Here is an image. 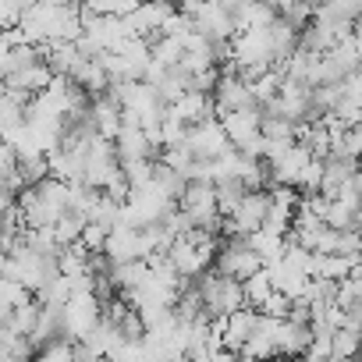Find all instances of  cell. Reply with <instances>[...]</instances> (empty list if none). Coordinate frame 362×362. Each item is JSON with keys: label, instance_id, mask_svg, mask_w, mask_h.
<instances>
[{"label": "cell", "instance_id": "obj_1", "mask_svg": "<svg viewBox=\"0 0 362 362\" xmlns=\"http://www.w3.org/2000/svg\"><path fill=\"white\" fill-rule=\"evenodd\" d=\"M196 281V291H199V302H203V313L206 316H221V313H231L238 305H245V295H242V281L206 267L203 274L192 277Z\"/></svg>", "mask_w": 362, "mask_h": 362}, {"label": "cell", "instance_id": "obj_2", "mask_svg": "<svg viewBox=\"0 0 362 362\" xmlns=\"http://www.w3.org/2000/svg\"><path fill=\"white\" fill-rule=\"evenodd\" d=\"M177 206L192 217L196 228H206V231L221 235V210H217V196H214V181L189 177L181 196H177Z\"/></svg>", "mask_w": 362, "mask_h": 362}, {"label": "cell", "instance_id": "obj_3", "mask_svg": "<svg viewBox=\"0 0 362 362\" xmlns=\"http://www.w3.org/2000/svg\"><path fill=\"white\" fill-rule=\"evenodd\" d=\"M100 295L96 291H71L68 302L61 305V334L71 337V341H82L93 323L100 320Z\"/></svg>", "mask_w": 362, "mask_h": 362}, {"label": "cell", "instance_id": "obj_4", "mask_svg": "<svg viewBox=\"0 0 362 362\" xmlns=\"http://www.w3.org/2000/svg\"><path fill=\"white\" fill-rule=\"evenodd\" d=\"M192 29L203 33L214 43H228L235 36V18L231 8H224L221 0H199V8L192 11Z\"/></svg>", "mask_w": 362, "mask_h": 362}, {"label": "cell", "instance_id": "obj_5", "mask_svg": "<svg viewBox=\"0 0 362 362\" xmlns=\"http://www.w3.org/2000/svg\"><path fill=\"white\" fill-rule=\"evenodd\" d=\"M185 146L196 153V156H217L221 149H228L231 142H228V135H224V128H221V121L210 114V117H203V121H192L189 128H185Z\"/></svg>", "mask_w": 362, "mask_h": 362}, {"label": "cell", "instance_id": "obj_6", "mask_svg": "<svg viewBox=\"0 0 362 362\" xmlns=\"http://www.w3.org/2000/svg\"><path fill=\"white\" fill-rule=\"evenodd\" d=\"M146 249H142V238H139V228L132 224H110L107 228V242H103V256L110 263H121V259H139Z\"/></svg>", "mask_w": 362, "mask_h": 362}, {"label": "cell", "instance_id": "obj_7", "mask_svg": "<svg viewBox=\"0 0 362 362\" xmlns=\"http://www.w3.org/2000/svg\"><path fill=\"white\" fill-rule=\"evenodd\" d=\"M114 153H117V160L156 156V149H153V142L146 139V132H142L139 124H128V121H121V128H117V135H114Z\"/></svg>", "mask_w": 362, "mask_h": 362}, {"label": "cell", "instance_id": "obj_8", "mask_svg": "<svg viewBox=\"0 0 362 362\" xmlns=\"http://www.w3.org/2000/svg\"><path fill=\"white\" fill-rule=\"evenodd\" d=\"M167 110H170L177 121L192 124V121H203V117L214 114V96H210V93H199V89H185L177 100L167 103Z\"/></svg>", "mask_w": 362, "mask_h": 362}, {"label": "cell", "instance_id": "obj_9", "mask_svg": "<svg viewBox=\"0 0 362 362\" xmlns=\"http://www.w3.org/2000/svg\"><path fill=\"white\" fill-rule=\"evenodd\" d=\"M50 68H47V61H33V64H25V68H15L11 75H4V86L8 89H18V93H25V96H36L47 82H50Z\"/></svg>", "mask_w": 362, "mask_h": 362}, {"label": "cell", "instance_id": "obj_10", "mask_svg": "<svg viewBox=\"0 0 362 362\" xmlns=\"http://www.w3.org/2000/svg\"><path fill=\"white\" fill-rule=\"evenodd\" d=\"M252 327H256V309H252V305L231 309V313H228V323H224V348H231V351L238 355V348L249 341Z\"/></svg>", "mask_w": 362, "mask_h": 362}, {"label": "cell", "instance_id": "obj_11", "mask_svg": "<svg viewBox=\"0 0 362 362\" xmlns=\"http://www.w3.org/2000/svg\"><path fill=\"white\" fill-rule=\"evenodd\" d=\"M245 245H249V249L259 256V263L267 267V263L281 259V252H284V235L274 231V228H267V224H259V228H252V231L245 235Z\"/></svg>", "mask_w": 362, "mask_h": 362}, {"label": "cell", "instance_id": "obj_12", "mask_svg": "<svg viewBox=\"0 0 362 362\" xmlns=\"http://www.w3.org/2000/svg\"><path fill=\"white\" fill-rule=\"evenodd\" d=\"M231 18H235V33L238 29H267L277 18V8H270L267 0H245L242 8L231 11Z\"/></svg>", "mask_w": 362, "mask_h": 362}, {"label": "cell", "instance_id": "obj_13", "mask_svg": "<svg viewBox=\"0 0 362 362\" xmlns=\"http://www.w3.org/2000/svg\"><path fill=\"white\" fill-rule=\"evenodd\" d=\"M68 78H71L78 89H86L89 96H100V93L107 89V82H110V78H107V71H103V64H100L96 57H82Z\"/></svg>", "mask_w": 362, "mask_h": 362}, {"label": "cell", "instance_id": "obj_14", "mask_svg": "<svg viewBox=\"0 0 362 362\" xmlns=\"http://www.w3.org/2000/svg\"><path fill=\"white\" fill-rule=\"evenodd\" d=\"M274 291V284H270V274H267V267H259V270H252L249 277H242V295H245V305H259L267 295Z\"/></svg>", "mask_w": 362, "mask_h": 362}, {"label": "cell", "instance_id": "obj_15", "mask_svg": "<svg viewBox=\"0 0 362 362\" xmlns=\"http://www.w3.org/2000/svg\"><path fill=\"white\" fill-rule=\"evenodd\" d=\"M82 224H86V217H82V214H75V210H64V214H61V217L50 224V231H54L57 245H68V242H75V238H78Z\"/></svg>", "mask_w": 362, "mask_h": 362}, {"label": "cell", "instance_id": "obj_16", "mask_svg": "<svg viewBox=\"0 0 362 362\" xmlns=\"http://www.w3.org/2000/svg\"><path fill=\"white\" fill-rule=\"evenodd\" d=\"M29 298H33V291H29L22 281L0 274V309H15V305H22V302H29Z\"/></svg>", "mask_w": 362, "mask_h": 362}, {"label": "cell", "instance_id": "obj_17", "mask_svg": "<svg viewBox=\"0 0 362 362\" xmlns=\"http://www.w3.org/2000/svg\"><path fill=\"white\" fill-rule=\"evenodd\" d=\"M78 242L89 249V252H103V242H107V228L96 224V221H86L82 231H78Z\"/></svg>", "mask_w": 362, "mask_h": 362}, {"label": "cell", "instance_id": "obj_18", "mask_svg": "<svg viewBox=\"0 0 362 362\" xmlns=\"http://www.w3.org/2000/svg\"><path fill=\"white\" fill-rule=\"evenodd\" d=\"M50 4H78V0H50Z\"/></svg>", "mask_w": 362, "mask_h": 362}]
</instances>
